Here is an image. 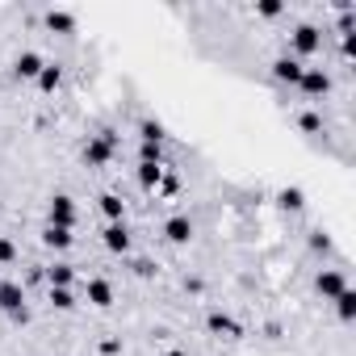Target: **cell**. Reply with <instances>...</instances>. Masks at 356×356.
<instances>
[{"mask_svg": "<svg viewBox=\"0 0 356 356\" xmlns=\"http://www.w3.org/2000/svg\"><path fill=\"white\" fill-rule=\"evenodd\" d=\"M113 151H118V134H113V130H101V134H92V138L84 143V163H88V168H105V163L113 159Z\"/></svg>", "mask_w": 356, "mask_h": 356, "instance_id": "6da1fadb", "label": "cell"}, {"mask_svg": "<svg viewBox=\"0 0 356 356\" xmlns=\"http://www.w3.org/2000/svg\"><path fill=\"white\" fill-rule=\"evenodd\" d=\"M0 310H5L13 323H30V310H26V289L17 281H0Z\"/></svg>", "mask_w": 356, "mask_h": 356, "instance_id": "7a4b0ae2", "label": "cell"}, {"mask_svg": "<svg viewBox=\"0 0 356 356\" xmlns=\"http://www.w3.org/2000/svg\"><path fill=\"white\" fill-rule=\"evenodd\" d=\"M289 47H293V59H306V55H314V51L323 47V30H314V26H298V30L289 34Z\"/></svg>", "mask_w": 356, "mask_h": 356, "instance_id": "3957f363", "label": "cell"}, {"mask_svg": "<svg viewBox=\"0 0 356 356\" xmlns=\"http://www.w3.org/2000/svg\"><path fill=\"white\" fill-rule=\"evenodd\" d=\"M47 214H51V222H47V227H63V231H72V227H76V202H72L67 193H55V197H51V206H47Z\"/></svg>", "mask_w": 356, "mask_h": 356, "instance_id": "277c9868", "label": "cell"}, {"mask_svg": "<svg viewBox=\"0 0 356 356\" xmlns=\"http://www.w3.org/2000/svg\"><path fill=\"white\" fill-rule=\"evenodd\" d=\"M298 88H302V97H310V101H314V97H327V92H331V76H327L323 67H306L302 80H298Z\"/></svg>", "mask_w": 356, "mask_h": 356, "instance_id": "5b68a950", "label": "cell"}, {"mask_svg": "<svg viewBox=\"0 0 356 356\" xmlns=\"http://www.w3.org/2000/svg\"><path fill=\"white\" fill-rule=\"evenodd\" d=\"M302 72H306V63H302V59H293V55L273 59V76H277L281 84H298V80H302Z\"/></svg>", "mask_w": 356, "mask_h": 356, "instance_id": "8992f818", "label": "cell"}, {"mask_svg": "<svg viewBox=\"0 0 356 356\" xmlns=\"http://www.w3.org/2000/svg\"><path fill=\"white\" fill-rule=\"evenodd\" d=\"M47 67V59L38 55V51H22L17 59H13V72L22 76V80H38V72Z\"/></svg>", "mask_w": 356, "mask_h": 356, "instance_id": "52a82bcc", "label": "cell"}, {"mask_svg": "<svg viewBox=\"0 0 356 356\" xmlns=\"http://www.w3.org/2000/svg\"><path fill=\"white\" fill-rule=\"evenodd\" d=\"M101 235H105V248H109L113 256H126V252H130V231H126V222H109Z\"/></svg>", "mask_w": 356, "mask_h": 356, "instance_id": "ba28073f", "label": "cell"}, {"mask_svg": "<svg viewBox=\"0 0 356 356\" xmlns=\"http://www.w3.org/2000/svg\"><path fill=\"white\" fill-rule=\"evenodd\" d=\"M314 289H318L323 298H339L348 285H343V273H339V268H323V273L314 277Z\"/></svg>", "mask_w": 356, "mask_h": 356, "instance_id": "9c48e42d", "label": "cell"}, {"mask_svg": "<svg viewBox=\"0 0 356 356\" xmlns=\"http://www.w3.org/2000/svg\"><path fill=\"white\" fill-rule=\"evenodd\" d=\"M163 235H168V243H189L193 239V222L185 214H176V218L163 222Z\"/></svg>", "mask_w": 356, "mask_h": 356, "instance_id": "30bf717a", "label": "cell"}, {"mask_svg": "<svg viewBox=\"0 0 356 356\" xmlns=\"http://www.w3.org/2000/svg\"><path fill=\"white\" fill-rule=\"evenodd\" d=\"M88 302H92L97 310H109V306H113V285H109V281H101V277H97V281H88Z\"/></svg>", "mask_w": 356, "mask_h": 356, "instance_id": "8fae6325", "label": "cell"}, {"mask_svg": "<svg viewBox=\"0 0 356 356\" xmlns=\"http://www.w3.org/2000/svg\"><path fill=\"white\" fill-rule=\"evenodd\" d=\"M101 214H105L109 222H122V218H126V202H122L118 193H105V197H101Z\"/></svg>", "mask_w": 356, "mask_h": 356, "instance_id": "7c38bea8", "label": "cell"}, {"mask_svg": "<svg viewBox=\"0 0 356 356\" xmlns=\"http://www.w3.org/2000/svg\"><path fill=\"white\" fill-rule=\"evenodd\" d=\"M47 277H51V289H72L76 268L72 264H55V268H47Z\"/></svg>", "mask_w": 356, "mask_h": 356, "instance_id": "4fadbf2b", "label": "cell"}, {"mask_svg": "<svg viewBox=\"0 0 356 356\" xmlns=\"http://www.w3.org/2000/svg\"><path fill=\"white\" fill-rule=\"evenodd\" d=\"M331 302H335V314H339L343 323H352V318H356V289H343V293H339V298H331Z\"/></svg>", "mask_w": 356, "mask_h": 356, "instance_id": "5bb4252c", "label": "cell"}, {"mask_svg": "<svg viewBox=\"0 0 356 356\" xmlns=\"http://www.w3.org/2000/svg\"><path fill=\"white\" fill-rule=\"evenodd\" d=\"M42 243L55 248V252H63V248H72V231H63V227H47V231H42Z\"/></svg>", "mask_w": 356, "mask_h": 356, "instance_id": "9a60e30c", "label": "cell"}, {"mask_svg": "<svg viewBox=\"0 0 356 356\" xmlns=\"http://www.w3.org/2000/svg\"><path fill=\"white\" fill-rule=\"evenodd\" d=\"M47 30H55V34H72V30H76V17H72V13H55V9H51V13H47Z\"/></svg>", "mask_w": 356, "mask_h": 356, "instance_id": "2e32d148", "label": "cell"}, {"mask_svg": "<svg viewBox=\"0 0 356 356\" xmlns=\"http://www.w3.org/2000/svg\"><path fill=\"white\" fill-rule=\"evenodd\" d=\"M59 80H63V67H55V63H47V67L38 72V88H42V92H55Z\"/></svg>", "mask_w": 356, "mask_h": 356, "instance_id": "e0dca14e", "label": "cell"}, {"mask_svg": "<svg viewBox=\"0 0 356 356\" xmlns=\"http://www.w3.org/2000/svg\"><path fill=\"white\" fill-rule=\"evenodd\" d=\"M138 138H143V143H163V126H159L155 118H143V122H138Z\"/></svg>", "mask_w": 356, "mask_h": 356, "instance_id": "ac0fdd59", "label": "cell"}, {"mask_svg": "<svg viewBox=\"0 0 356 356\" xmlns=\"http://www.w3.org/2000/svg\"><path fill=\"white\" fill-rule=\"evenodd\" d=\"M277 202H281V210H293V214H298V210L306 206V193H302V189H281Z\"/></svg>", "mask_w": 356, "mask_h": 356, "instance_id": "d6986e66", "label": "cell"}, {"mask_svg": "<svg viewBox=\"0 0 356 356\" xmlns=\"http://www.w3.org/2000/svg\"><path fill=\"white\" fill-rule=\"evenodd\" d=\"M159 176H163L159 163H138V185H143V189H155V185H159Z\"/></svg>", "mask_w": 356, "mask_h": 356, "instance_id": "ffe728a7", "label": "cell"}, {"mask_svg": "<svg viewBox=\"0 0 356 356\" xmlns=\"http://www.w3.org/2000/svg\"><path fill=\"white\" fill-rule=\"evenodd\" d=\"M138 163H159L163 168V147L159 143H143L138 147Z\"/></svg>", "mask_w": 356, "mask_h": 356, "instance_id": "44dd1931", "label": "cell"}, {"mask_svg": "<svg viewBox=\"0 0 356 356\" xmlns=\"http://www.w3.org/2000/svg\"><path fill=\"white\" fill-rule=\"evenodd\" d=\"M51 306L55 310H76V293L72 289H51Z\"/></svg>", "mask_w": 356, "mask_h": 356, "instance_id": "7402d4cb", "label": "cell"}, {"mask_svg": "<svg viewBox=\"0 0 356 356\" xmlns=\"http://www.w3.org/2000/svg\"><path fill=\"white\" fill-rule=\"evenodd\" d=\"M210 327H214V331H227V335H239V323L227 318V314H210Z\"/></svg>", "mask_w": 356, "mask_h": 356, "instance_id": "603a6c76", "label": "cell"}, {"mask_svg": "<svg viewBox=\"0 0 356 356\" xmlns=\"http://www.w3.org/2000/svg\"><path fill=\"white\" fill-rule=\"evenodd\" d=\"M298 126H302L306 134H318V130H323V118H318V113L310 109V113H302V118H298Z\"/></svg>", "mask_w": 356, "mask_h": 356, "instance_id": "cb8c5ba5", "label": "cell"}, {"mask_svg": "<svg viewBox=\"0 0 356 356\" xmlns=\"http://www.w3.org/2000/svg\"><path fill=\"white\" fill-rule=\"evenodd\" d=\"M17 260V248H13V239H5L0 235V264H13Z\"/></svg>", "mask_w": 356, "mask_h": 356, "instance_id": "d4e9b609", "label": "cell"}, {"mask_svg": "<svg viewBox=\"0 0 356 356\" xmlns=\"http://www.w3.org/2000/svg\"><path fill=\"white\" fill-rule=\"evenodd\" d=\"M256 13H260V17H281L285 5H277V0H264V5H256Z\"/></svg>", "mask_w": 356, "mask_h": 356, "instance_id": "484cf974", "label": "cell"}, {"mask_svg": "<svg viewBox=\"0 0 356 356\" xmlns=\"http://www.w3.org/2000/svg\"><path fill=\"white\" fill-rule=\"evenodd\" d=\"M310 243H314V248H318V252H327V248H331V239H327V235H323V231H314V235H310Z\"/></svg>", "mask_w": 356, "mask_h": 356, "instance_id": "4316f807", "label": "cell"}, {"mask_svg": "<svg viewBox=\"0 0 356 356\" xmlns=\"http://www.w3.org/2000/svg\"><path fill=\"white\" fill-rule=\"evenodd\" d=\"M172 356H181V352H172Z\"/></svg>", "mask_w": 356, "mask_h": 356, "instance_id": "83f0119b", "label": "cell"}]
</instances>
